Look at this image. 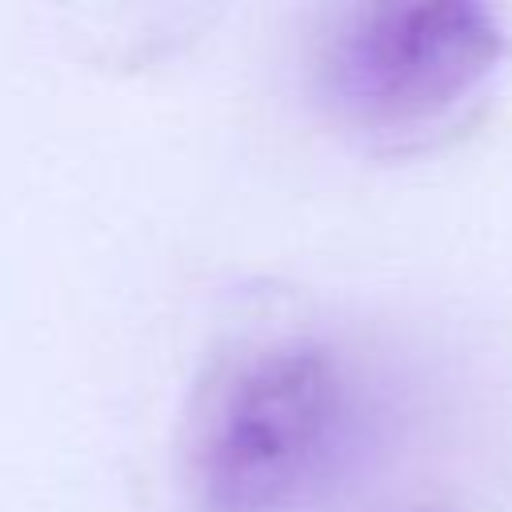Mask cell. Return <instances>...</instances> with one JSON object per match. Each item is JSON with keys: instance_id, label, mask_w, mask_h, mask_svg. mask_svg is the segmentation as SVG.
Returning a JSON list of instances; mask_svg holds the SVG:
<instances>
[{"instance_id": "6da1fadb", "label": "cell", "mask_w": 512, "mask_h": 512, "mask_svg": "<svg viewBox=\"0 0 512 512\" xmlns=\"http://www.w3.org/2000/svg\"><path fill=\"white\" fill-rule=\"evenodd\" d=\"M372 436V396L336 348L268 344L216 384L196 420V508L312 512L348 484Z\"/></svg>"}, {"instance_id": "7a4b0ae2", "label": "cell", "mask_w": 512, "mask_h": 512, "mask_svg": "<svg viewBox=\"0 0 512 512\" xmlns=\"http://www.w3.org/2000/svg\"><path fill=\"white\" fill-rule=\"evenodd\" d=\"M504 52L496 16L468 0L360 4L320 44L324 100L360 128H416L468 100Z\"/></svg>"}]
</instances>
